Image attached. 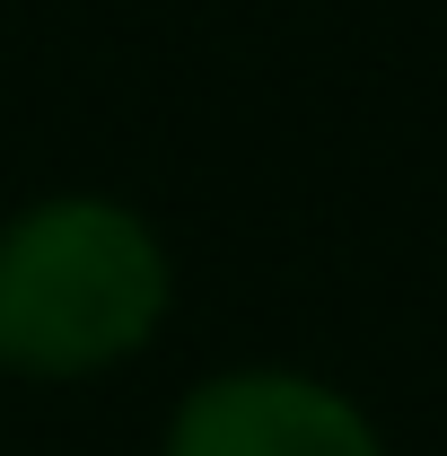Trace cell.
Listing matches in <instances>:
<instances>
[{"mask_svg":"<svg viewBox=\"0 0 447 456\" xmlns=\"http://www.w3.org/2000/svg\"><path fill=\"white\" fill-rule=\"evenodd\" d=\"M175 316V246L114 184H45L0 211V378L88 387Z\"/></svg>","mask_w":447,"mask_h":456,"instance_id":"1","label":"cell"},{"mask_svg":"<svg viewBox=\"0 0 447 456\" xmlns=\"http://www.w3.org/2000/svg\"><path fill=\"white\" fill-rule=\"evenodd\" d=\"M158 456H386V430L351 387L316 369L237 360L175 395Z\"/></svg>","mask_w":447,"mask_h":456,"instance_id":"2","label":"cell"}]
</instances>
